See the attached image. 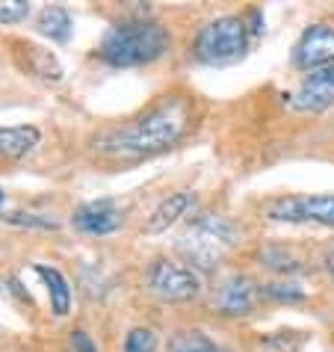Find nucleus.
I'll return each instance as SVG.
<instances>
[{"instance_id":"f03ea898","label":"nucleus","mask_w":334,"mask_h":352,"mask_svg":"<svg viewBox=\"0 0 334 352\" xmlns=\"http://www.w3.org/2000/svg\"><path fill=\"white\" fill-rule=\"evenodd\" d=\"M169 30L151 18H136L110 27V33L98 45V56L113 68L151 65L169 51Z\"/></svg>"},{"instance_id":"0eeeda50","label":"nucleus","mask_w":334,"mask_h":352,"mask_svg":"<svg viewBox=\"0 0 334 352\" xmlns=\"http://www.w3.org/2000/svg\"><path fill=\"white\" fill-rule=\"evenodd\" d=\"M290 107L299 113H322L334 107V63L304 74L299 89L290 95Z\"/></svg>"},{"instance_id":"4468645a","label":"nucleus","mask_w":334,"mask_h":352,"mask_svg":"<svg viewBox=\"0 0 334 352\" xmlns=\"http://www.w3.org/2000/svg\"><path fill=\"white\" fill-rule=\"evenodd\" d=\"M36 27H38V33L47 36L51 42H68L71 38V30H74V18L68 9L63 6H45L42 12H38L36 18Z\"/></svg>"},{"instance_id":"f3484780","label":"nucleus","mask_w":334,"mask_h":352,"mask_svg":"<svg viewBox=\"0 0 334 352\" xmlns=\"http://www.w3.org/2000/svg\"><path fill=\"white\" fill-rule=\"evenodd\" d=\"M263 296L278 299V302H299L304 299V290L296 285V281H284V285H263L260 287Z\"/></svg>"},{"instance_id":"412c9836","label":"nucleus","mask_w":334,"mask_h":352,"mask_svg":"<svg viewBox=\"0 0 334 352\" xmlns=\"http://www.w3.org/2000/svg\"><path fill=\"white\" fill-rule=\"evenodd\" d=\"M329 270H331V276H334V252L329 255Z\"/></svg>"},{"instance_id":"2eb2a0df","label":"nucleus","mask_w":334,"mask_h":352,"mask_svg":"<svg viewBox=\"0 0 334 352\" xmlns=\"http://www.w3.org/2000/svg\"><path fill=\"white\" fill-rule=\"evenodd\" d=\"M169 352H222L204 331L192 329V331H178L169 344Z\"/></svg>"},{"instance_id":"6ab92c4d","label":"nucleus","mask_w":334,"mask_h":352,"mask_svg":"<svg viewBox=\"0 0 334 352\" xmlns=\"http://www.w3.org/2000/svg\"><path fill=\"white\" fill-rule=\"evenodd\" d=\"M9 225H21V228H56L51 217H38V213H6Z\"/></svg>"},{"instance_id":"9d476101","label":"nucleus","mask_w":334,"mask_h":352,"mask_svg":"<svg viewBox=\"0 0 334 352\" xmlns=\"http://www.w3.org/2000/svg\"><path fill=\"white\" fill-rule=\"evenodd\" d=\"M258 296H260V287L254 285L249 276H228L216 290V308L228 317H243V314H252L254 305H258Z\"/></svg>"},{"instance_id":"aec40b11","label":"nucleus","mask_w":334,"mask_h":352,"mask_svg":"<svg viewBox=\"0 0 334 352\" xmlns=\"http://www.w3.org/2000/svg\"><path fill=\"white\" fill-rule=\"evenodd\" d=\"M71 349H74V352H98L95 340L86 335L83 329H74V331H71Z\"/></svg>"},{"instance_id":"f257e3e1","label":"nucleus","mask_w":334,"mask_h":352,"mask_svg":"<svg viewBox=\"0 0 334 352\" xmlns=\"http://www.w3.org/2000/svg\"><path fill=\"white\" fill-rule=\"evenodd\" d=\"M192 124V104L186 95H172L154 104L151 110L136 116L133 122L122 124L101 133L95 140V148L107 157H122V160H140L154 157L160 151H169L178 145Z\"/></svg>"},{"instance_id":"9b49d317","label":"nucleus","mask_w":334,"mask_h":352,"mask_svg":"<svg viewBox=\"0 0 334 352\" xmlns=\"http://www.w3.org/2000/svg\"><path fill=\"white\" fill-rule=\"evenodd\" d=\"M38 140H42V131L33 128V124H9V128H0V163H18L30 154Z\"/></svg>"},{"instance_id":"6e6552de","label":"nucleus","mask_w":334,"mask_h":352,"mask_svg":"<svg viewBox=\"0 0 334 352\" xmlns=\"http://www.w3.org/2000/svg\"><path fill=\"white\" fill-rule=\"evenodd\" d=\"M334 63V27L329 24H313L308 27L296 47H293V65L302 72H313V68L331 65Z\"/></svg>"},{"instance_id":"ddd939ff","label":"nucleus","mask_w":334,"mask_h":352,"mask_svg":"<svg viewBox=\"0 0 334 352\" xmlns=\"http://www.w3.org/2000/svg\"><path fill=\"white\" fill-rule=\"evenodd\" d=\"M36 276L45 281L51 311L56 317H65L68 311H71V287H68V278L56 267H47V263H36Z\"/></svg>"},{"instance_id":"dca6fc26","label":"nucleus","mask_w":334,"mask_h":352,"mask_svg":"<svg viewBox=\"0 0 334 352\" xmlns=\"http://www.w3.org/2000/svg\"><path fill=\"white\" fill-rule=\"evenodd\" d=\"M160 346V338H157L154 329H145V326H136L127 331L124 338V352H157Z\"/></svg>"},{"instance_id":"4be33fe9","label":"nucleus","mask_w":334,"mask_h":352,"mask_svg":"<svg viewBox=\"0 0 334 352\" xmlns=\"http://www.w3.org/2000/svg\"><path fill=\"white\" fill-rule=\"evenodd\" d=\"M0 208H3V192H0Z\"/></svg>"},{"instance_id":"7ed1b4c3","label":"nucleus","mask_w":334,"mask_h":352,"mask_svg":"<svg viewBox=\"0 0 334 352\" xmlns=\"http://www.w3.org/2000/svg\"><path fill=\"white\" fill-rule=\"evenodd\" d=\"M249 51V27L240 15H219L199 30L192 56L201 65H234Z\"/></svg>"},{"instance_id":"20e7f679","label":"nucleus","mask_w":334,"mask_h":352,"mask_svg":"<svg viewBox=\"0 0 334 352\" xmlns=\"http://www.w3.org/2000/svg\"><path fill=\"white\" fill-rule=\"evenodd\" d=\"M237 240H240V234L234 228L231 219L204 213V217L195 219L181 237V252H183V258L192 263V270L195 267L213 270L216 263L237 246Z\"/></svg>"},{"instance_id":"39448f33","label":"nucleus","mask_w":334,"mask_h":352,"mask_svg":"<svg viewBox=\"0 0 334 352\" xmlns=\"http://www.w3.org/2000/svg\"><path fill=\"white\" fill-rule=\"evenodd\" d=\"M263 217L272 222H317L334 228V192L281 195L263 208Z\"/></svg>"},{"instance_id":"f8f14e48","label":"nucleus","mask_w":334,"mask_h":352,"mask_svg":"<svg viewBox=\"0 0 334 352\" xmlns=\"http://www.w3.org/2000/svg\"><path fill=\"white\" fill-rule=\"evenodd\" d=\"M192 204H195V195L192 192H172L169 199H163L154 208L148 222H145V234H163V231H169L181 217L190 213Z\"/></svg>"},{"instance_id":"1a4fd4ad","label":"nucleus","mask_w":334,"mask_h":352,"mask_svg":"<svg viewBox=\"0 0 334 352\" xmlns=\"http://www.w3.org/2000/svg\"><path fill=\"white\" fill-rule=\"evenodd\" d=\"M122 208L119 201L113 199H98V201H86L83 208L74 210L71 225L83 234H92V237H104V234H113L122 228Z\"/></svg>"},{"instance_id":"a211bd4d","label":"nucleus","mask_w":334,"mask_h":352,"mask_svg":"<svg viewBox=\"0 0 334 352\" xmlns=\"http://www.w3.org/2000/svg\"><path fill=\"white\" fill-rule=\"evenodd\" d=\"M30 15L27 0H0V24H18Z\"/></svg>"},{"instance_id":"423d86ee","label":"nucleus","mask_w":334,"mask_h":352,"mask_svg":"<svg viewBox=\"0 0 334 352\" xmlns=\"http://www.w3.org/2000/svg\"><path fill=\"white\" fill-rule=\"evenodd\" d=\"M148 287L163 302H190L201 293L199 272L178 261H154L148 270Z\"/></svg>"}]
</instances>
